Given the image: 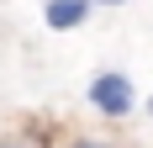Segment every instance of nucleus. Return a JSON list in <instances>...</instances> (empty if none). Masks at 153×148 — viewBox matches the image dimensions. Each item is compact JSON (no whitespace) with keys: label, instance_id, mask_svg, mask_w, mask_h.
<instances>
[{"label":"nucleus","instance_id":"obj_3","mask_svg":"<svg viewBox=\"0 0 153 148\" xmlns=\"http://www.w3.org/2000/svg\"><path fill=\"white\" fill-rule=\"evenodd\" d=\"M74 148H111V143H95V138H79Z\"/></svg>","mask_w":153,"mask_h":148},{"label":"nucleus","instance_id":"obj_1","mask_svg":"<svg viewBox=\"0 0 153 148\" xmlns=\"http://www.w3.org/2000/svg\"><path fill=\"white\" fill-rule=\"evenodd\" d=\"M90 106L100 111V117H132V106H137V95H132V79L116 69L95 74L90 79Z\"/></svg>","mask_w":153,"mask_h":148},{"label":"nucleus","instance_id":"obj_6","mask_svg":"<svg viewBox=\"0 0 153 148\" xmlns=\"http://www.w3.org/2000/svg\"><path fill=\"white\" fill-rule=\"evenodd\" d=\"M148 111H153V101H148Z\"/></svg>","mask_w":153,"mask_h":148},{"label":"nucleus","instance_id":"obj_5","mask_svg":"<svg viewBox=\"0 0 153 148\" xmlns=\"http://www.w3.org/2000/svg\"><path fill=\"white\" fill-rule=\"evenodd\" d=\"M100 5H122V0H100Z\"/></svg>","mask_w":153,"mask_h":148},{"label":"nucleus","instance_id":"obj_4","mask_svg":"<svg viewBox=\"0 0 153 148\" xmlns=\"http://www.w3.org/2000/svg\"><path fill=\"white\" fill-rule=\"evenodd\" d=\"M0 148H27V143H0Z\"/></svg>","mask_w":153,"mask_h":148},{"label":"nucleus","instance_id":"obj_2","mask_svg":"<svg viewBox=\"0 0 153 148\" xmlns=\"http://www.w3.org/2000/svg\"><path fill=\"white\" fill-rule=\"evenodd\" d=\"M42 16H48V27H53V32H74L79 21L90 16V0H48Z\"/></svg>","mask_w":153,"mask_h":148}]
</instances>
